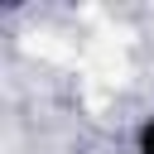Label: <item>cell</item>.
Wrapping results in <instances>:
<instances>
[{"instance_id":"obj_2","label":"cell","mask_w":154,"mask_h":154,"mask_svg":"<svg viewBox=\"0 0 154 154\" xmlns=\"http://www.w3.org/2000/svg\"><path fill=\"white\" fill-rule=\"evenodd\" d=\"M29 53H43V58H72V48H67L58 34H34V38H29Z\"/></svg>"},{"instance_id":"obj_1","label":"cell","mask_w":154,"mask_h":154,"mask_svg":"<svg viewBox=\"0 0 154 154\" xmlns=\"http://www.w3.org/2000/svg\"><path fill=\"white\" fill-rule=\"evenodd\" d=\"M82 63H87V77H96V82H111V87H116V82L125 77V53H120V48H116L111 38L91 43Z\"/></svg>"}]
</instances>
